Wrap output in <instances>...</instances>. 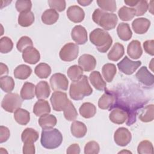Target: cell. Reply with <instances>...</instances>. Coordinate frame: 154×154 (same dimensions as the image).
<instances>
[{
    "instance_id": "6",
    "label": "cell",
    "mask_w": 154,
    "mask_h": 154,
    "mask_svg": "<svg viewBox=\"0 0 154 154\" xmlns=\"http://www.w3.org/2000/svg\"><path fill=\"white\" fill-rule=\"evenodd\" d=\"M50 101L53 109L60 112L64 109L70 100H69L66 93L55 91L52 93L50 98Z\"/></svg>"
},
{
    "instance_id": "54",
    "label": "cell",
    "mask_w": 154,
    "mask_h": 154,
    "mask_svg": "<svg viewBox=\"0 0 154 154\" xmlns=\"http://www.w3.org/2000/svg\"><path fill=\"white\" fill-rule=\"evenodd\" d=\"M80 5H82V6H87V5H90L92 2L93 1L92 0H90V1H88V0H82V1H77Z\"/></svg>"
},
{
    "instance_id": "50",
    "label": "cell",
    "mask_w": 154,
    "mask_h": 154,
    "mask_svg": "<svg viewBox=\"0 0 154 154\" xmlns=\"http://www.w3.org/2000/svg\"><path fill=\"white\" fill-rule=\"evenodd\" d=\"M144 49L146 53L153 56L154 55V40H146L143 43Z\"/></svg>"
},
{
    "instance_id": "47",
    "label": "cell",
    "mask_w": 154,
    "mask_h": 154,
    "mask_svg": "<svg viewBox=\"0 0 154 154\" xmlns=\"http://www.w3.org/2000/svg\"><path fill=\"white\" fill-rule=\"evenodd\" d=\"M100 147L99 144L94 141L88 142L84 147L85 154H97L99 152Z\"/></svg>"
},
{
    "instance_id": "34",
    "label": "cell",
    "mask_w": 154,
    "mask_h": 154,
    "mask_svg": "<svg viewBox=\"0 0 154 154\" xmlns=\"http://www.w3.org/2000/svg\"><path fill=\"white\" fill-rule=\"evenodd\" d=\"M102 72L103 77L106 82H112L117 72L116 65L112 63H106L104 64L102 69Z\"/></svg>"
},
{
    "instance_id": "37",
    "label": "cell",
    "mask_w": 154,
    "mask_h": 154,
    "mask_svg": "<svg viewBox=\"0 0 154 154\" xmlns=\"http://www.w3.org/2000/svg\"><path fill=\"white\" fill-rule=\"evenodd\" d=\"M67 73L70 79L72 81L75 82L79 80L82 78L83 76V70L80 66L73 65L68 69Z\"/></svg>"
},
{
    "instance_id": "26",
    "label": "cell",
    "mask_w": 154,
    "mask_h": 154,
    "mask_svg": "<svg viewBox=\"0 0 154 154\" xmlns=\"http://www.w3.org/2000/svg\"><path fill=\"white\" fill-rule=\"evenodd\" d=\"M124 53V46L122 44L117 42L113 45L108 54V58L111 61H117L123 56Z\"/></svg>"
},
{
    "instance_id": "29",
    "label": "cell",
    "mask_w": 154,
    "mask_h": 154,
    "mask_svg": "<svg viewBox=\"0 0 154 154\" xmlns=\"http://www.w3.org/2000/svg\"><path fill=\"white\" fill-rule=\"evenodd\" d=\"M35 85L34 84L26 82L20 90V97L23 100H30L35 96Z\"/></svg>"
},
{
    "instance_id": "33",
    "label": "cell",
    "mask_w": 154,
    "mask_h": 154,
    "mask_svg": "<svg viewBox=\"0 0 154 154\" xmlns=\"http://www.w3.org/2000/svg\"><path fill=\"white\" fill-rule=\"evenodd\" d=\"M31 68L25 64H20L16 67L14 70V76L16 78L24 80L27 79L31 74Z\"/></svg>"
},
{
    "instance_id": "21",
    "label": "cell",
    "mask_w": 154,
    "mask_h": 154,
    "mask_svg": "<svg viewBox=\"0 0 154 154\" xmlns=\"http://www.w3.org/2000/svg\"><path fill=\"white\" fill-rule=\"evenodd\" d=\"M35 93L38 99L48 98L51 93V89L46 81H40L35 87Z\"/></svg>"
},
{
    "instance_id": "51",
    "label": "cell",
    "mask_w": 154,
    "mask_h": 154,
    "mask_svg": "<svg viewBox=\"0 0 154 154\" xmlns=\"http://www.w3.org/2000/svg\"><path fill=\"white\" fill-rule=\"evenodd\" d=\"M35 146L32 143H25L23 146V153L24 154L35 153Z\"/></svg>"
},
{
    "instance_id": "13",
    "label": "cell",
    "mask_w": 154,
    "mask_h": 154,
    "mask_svg": "<svg viewBox=\"0 0 154 154\" xmlns=\"http://www.w3.org/2000/svg\"><path fill=\"white\" fill-rule=\"evenodd\" d=\"M137 80L143 84L151 87L154 84V76L152 73L149 72L146 66L141 67L135 74Z\"/></svg>"
},
{
    "instance_id": "2",
    "label": "cell",
    "mask_w": 154,
    "mask_h": 154,
    "mask_svg": "<svg viewBox=\"0 0 154 154\" xmlns=\"http://www.w3.org/2000/svg\"><path fill=\"white\" fill-rule=\"evenodd\" d=\"M92 93L93 89L88 83L86 75H83L79 80L73 82L70 84L69 95L75 100H82L85 96L91 95Z\"/></svg>"
},
{
    "instance_id": "5",
    "label": "cell",
    "mask_w": 154,
    "mask_h": 154,
    "mask_svg": "<svg viewBox=\"0 0 154 154\" xmlns=\"http://www.w3.org/2000/svg\"><path fill=\"white\" fill-rule=\"evenodd\" d=\"M22 102L23 99L18 94L9 93L4 97L1 102V106L8 112H14L21 106Z\"/></svg>"
},
{
    "instance_id": "14",
    "label": "cell",
    "mask_w": 154,
    "mask_h": 154,
    "mask_svg": "<svg viewBox=\"0 0 154 154\" xmlns=\"http://www.w3.org/2000/svg\"><path fill=\"white\" fill-rule=\"evenodd\" d=\"M71 37L78 45H84L88 40L87 30L81 25H76L73 27L71 31Z\"/></svg>"
},
{
    "instance_id": "9",
    "label": "cell",
    "mask_w": 154,
    "mask_h": 154,
    "mask_svg": "<svg viewBox=\"0 0 154 154\" xmlns=\"http://www.w3.org/2000/svg\"><path fill=\"white\" fill-rule=\"evenodd\" d=\"M50 84L54 91H66L68 88L69 81L64 74L57 73L51 77Z\"/></svg>"
},
{
    "instance_id": "23",
    "label": "cell",
    "mask_w": 154,
    "mask_h": 154,
    "mask_svg": "<svg viewBox=\"0 0 154 154\" xmlns=\"http://www.w3.org/2000/svg\"><path fill=\"white\" fill-rule=\"evenodd\" d=\"M51 112V107L48 101L44 99L38 100L34 105L33 112L36 116L49 114Z\"/></svg>"
},
{
    "instance_id": "49",
    "label": "cell",
    "mask_w": 154,
    "mask_h": 154,
    "mask_svg": "<svg viewBox=\"0 0 154 154\" xmlns=\"http://www.w3.org/2000/svg\"><path fill=\"white\" fill-rule=\"evenodd\" d=\"M10 135V132L8 128L1 126H0V143H2L7 141Z\"/></svg>"
},
{
    "instance_id": "25",
    "label": "cell",
    "mask_w": 154,
    "mask_h": 154,
    "mask_svg": "<svg viewBox=\"0 0 154 154\" xmlns=\"http://www.w3.org/2000/svg\"><path fill=\"white\" fill-rule=\"evenodd\" d=\"M57 122V118L54 115L49 114L41 116L38 119V124L43 129L53 128L56 125Z\"/></svg>"
},
{
    "instance_id": "36",
    "label": "cell",
    "mask_w": 154,
    "mask_h": 154,
    "mask_svg": "<svg viewBox=\"0 0 154 154\" xmlns=\"http://www.w3.org/2000/svg\"><path fill=\"white\" fill-rule=\"evenodd\" d=\"M34 72L40 78H47L51 73V68L48 64L41 63L35 67Z\"/></svg>"
},
{
    "instance_id": "31",
    "label": "cell",
    "mask_w": 154,
    "mask_h": 154,
    "mask_svg": "<svg viewBox=\"0 0 154 154\" xmlns=\"http://www.w3.org/2000/svg\"><path fill=\"white\" fill-rule=\"evenodd\" d=\"M14 118L19 125H26L30 120V114L27 110L19 108L14 111Z\"/></svg>"
},
{
    "instance_id": "22",
    "label": "cell",
    "mask_w": 154,
    "mask_h": 154,
    "mask_svg": "<svg viewBox=\"0 0 154 154\" xmlns=\"http://www.w3.org/2000/svg\"><path fill=\"white\" fill-rule=\"evenodd\" d=\"M127 53L130 58L132 59L139 58L142 54L143 50L141 43L138 40H132L128 45Z\"/></svg>"
},
{
    "instance_id": "11",
    "label": "cell",
    "mask_w": 154,
    "mask_h": 154,
    "mask_svg": "<svg viewBox=\"0 0 154 154\" xmlns=\"http://www.w3.org/2000/svg\"><path fill=\"white\" fill-rule=\"evenodd\" d=\"M105 93L99 98L98 101V106L102 109H112L116 105V97L113 92L105 90Z\"/></svg>"
},
{
    "instance_id": "20",
    "label": "cell",
    "mask_w": 154,
    "mask_h": 154,
    "mask_svg": "<svg viewBox=\"0 0 154 154\" xmlns=\"http://www.w3.org/2000/svg\"><path fill=\"white\" fill-rule=\"evenodd\" d=\"M89 80L92 85L96 90L103 91L106 89V84L103 79L99 71L92 72L89 75Z\"/></svg>"
},
{
    "instance_id": "41",
    "label": "cell",
    "mask_w": 154,
    "mask_h": 154,
    "mask_svg": "<svg viewBox=\"0 0 154 154\" xmlns=\"http://www.w3.org/2000/svg\"><path fill=\"white\" fill-rule=\"evenodd\" d=\"M63 112L65 119L68 121H74L78 117L77 111L70 100L63 110Z\"/></svg>"
},
{
    "instance_id": "46",
    "label": "cell",
    "mask_w": 154,
    "mask_h": 154,
    "mask_svg": "<svg viewBox=\"0 0 154 154\" xmlns=\"http://www.w3.org/2000/svg\"><path fill=\"white\" fill-rule=\"evenodd\" d=\"M15 6L18 12H26L30 11L32 7V3L31 1L28 0H18L16 2Z\"/></svg>"
},
{
    "instance_id": "53",
    "label": "cell",
    "mask_w": 154,
    "mask_h": 154,
    "mask_svg": "<svg viewBox=\"0 0 154 154\" xmlns=\"http://www.w3.org/2000/svg\"><path fill=\"white\" fill-rule=\"evenodd\" d=\"M8 69L7 65L4 64L2 63H0V75L1 77L3 75H8Z\"/></svg>"
},
{
    "instance_id": "32",
    "label": "cell",
    "mask_w": 154,
    "mask_h": 154,
    "mask_svg": "<svg viewBox=\"0 0 154 154\" xmlns=\"http://www.w3.org/2000/svg\"><path fill=\"white\" fill-rule=\"evenodd\" d=\"M38 132L35 129L30 128H26L21 134V139L23 143H34L38 139Z\"/></svg>"
},
{
    "instance_id": "16",
    "label": "cell",
    "mask_w": 154,
    "mask_h": 154,
    "mask_svg": "<svg viewBox=\"0 0 154 154\" xmlns=\"http://www.w3.org/2000/svg\"><path fill=\"white\" fill-rule=\"evenodd\" d=\"M67 16L70 21L74 23H79L84 20L85 13L80 7L72 5L67 8Z\"/></svg>"
},
{
    "instance_id": "8",
    "label": "cell",
    "mask_w": 154,
    "mask_h": 154,
    "mask_svg": "<svg viewBox=\"0 0 154 154\" xmlns=\"http://www.w3.org/2000/svg\"><path fill=\"white\" fill-rule=\"evenodd\" d=\"M141 64L140 61H132L127 56H125L122 61L117 63V67L121 72L130 75L133 74Z\"/></svg>"
},
{
    "instance_id": "28",
    "label": "cell",
    "mask_w": 154,
    "mask_h": 154,
    "mask_svg": "<svg viewBox=\"0 0 154 154\" xmlns=\"http://www.w3.org/2000/svg\"><path fill=\"white\" fill-rule=\"evenodd\" d=\"M117 33L119 37L123 41H128L132 35V31L128 23H120L117 28Z\"/></svg>"
},
{
    "instance_id": "19",
    "label": "cell",
    "mask_w": 154,
    "mask_h": 154,
    "mask_svg": "<svg viewBox=\"0 0 154 154\" xmlns=\"http://www.w3.org/2000/svg\"><path fill=\"white\" fill-rule=\"evenodd\" d=\"M124 2L131 7L135 11V16H139L143 15L146 13L148 10L149 5L146 1H134V0H128L124 1Z\"/></svg>"
},
{
    "instance_id": "43",
    "label": "cell",
    "mask_w": 154,
    "mask_h": 154,
    "mask_svg": "<svg viewBox=\"0 0 154 154\" xmlns=\"http://www.w3.org/2000/svg\"><path fill=\"white\" fill-rule=\"evenodd\" d=\"M137 152L140 154H152L153 153L152 143L148 140L141 141L137 147Z\"/></svg>"
},
{
    "instance_id": "17",
    "label": "cell",
    "mask_w": 154,
    "mask_h": 154,
    "mask_svg": "<svg viewBox=\"0 0 154 154\" xmlns=\"http://www.w3.org/2000/svg\"><path fill=\"white\" fill-rule=\"evenodd\" d=\"M79 66L85 72H90L94 70L96 66L95 58L90 54H83L78 59Z\"/></svg>"
},
{
    "instance_id": "10",
    "label": "cell",
    "mask_w": 154,
    "mask_h": 154,
    "mask_svg": "<svg viewBox=\"0 0 154 154\" xmlns=\"http://www.w3.org/2000/svg\"><path fill=\"white\" fill-rule=\"evenodd\" d=\"M114 140L116 144L120 146H127L132 140L131 132L124 127L118 128L114 135Z\"/></svg>"
},
{
    "instance_id": "45",
    "label": "cell",
    "mask_w": 154,
    "mask_h": 154,
    "mask_svg": "<svg viewBox=\"0 0 154 154\" xmlns=\"http://www.w3.org/2000/svg\"><path fill=\"white\" fill-rule=\"evenodd\" d=\"M32 41L29 37L22 36L18 40L16 44V48L19 52H22L25 48L29 46H32Z\"/></svg>"
},
{
    "instance_id": "42",
    "label": "cell",
    "mask_w": 154,
    "mask_h": 154,
    "mask_svg": "<svg viewBox=\"0 0 154 154\" xmlns=\"http://www.w3.org/2000/svg\"><path fill=\"white\" fill-rule=\"evenodd\" d=\"M97 4L101 10L106 12L109 11L110 13H113L115 12L117 9L116 2L114 0H97Z\"/></svg>"
},
{
    "instance_id": "48",
    "label": "cell",
    "mask_w": 154,
    "mask_h": 154,
    "mask_svg": "<svg viewBox=\"0 0 154 154\" xmlns=\"http://www.w3.org/2000/svg\"><path fill=\"white\" fill-rule=\"evenodd\" d=\"M48 2L49 7L57 11L61 12L66 8V3L64 0H49Z\"/></svg>"
},
{
    "instance_id": "27",
    "label": "cell",
    "mask_w": 154,
    "mask_h": 154,
    "mask_svg": "<svg viewBox=\"0 0 154 154\" xmlns=\"http://www.w3.org/2000/svg\"><path fill=\"white\" fill-rule=\"evenodd\" d=\"M59 18L58 12L52 8L46 10L42 14L41 19L43 23L46 25H52L57 22Z\"/></svg>"
},
{
    "instance_id": "7",
    "label": "cell",
    "mask_w": 154,
    "mask_h": 154,
    "mask_svg": "<svg viewBox=\"0 0 154 154\" xmlns=\"http://www.w3.org/2000/svg\"><path fill=\"white\" fill-rule=\"evenodd\" d=\"M78 46L73 43H68L61 49L59 55L61 60L69 62L75 60L78 57Z\"/></svg>"
},
{
    "instance_id": "35",
    "label": "cell",
    "mask_w": 154,
    "mask_h": 154,
    "mask_svg": "<svg viewBox=\"0 0 154 154\" xmlns=\"http://www.w3.org/2000/svg\"><path fill=\"white\" fill-rule=\"evenodd\" d=\"M34 15L32 11L22 12L18 16V23L21 26L28 27L34 23Z\"/></svg>"
},
{
    "instance_id": "40",
    "label": "cell",
    "mask_w": 154,
    "mask_h": 154,
    "mask_svg": "<svg viewBox=\"0 0 154 154\" xmlns=\"http://www.w3.org/2000/svg\"><path fill=\"white\" fill-rule=\"evenodd\" d=\"M140 120L143 122H150L153 120V105L146 106L139 115Z\"/></svg>"
},
{
    "instance_id": "24",
    "label": "cell",
    "mask_w": 154,
    "mask_h": 154,
    "mask_svg": "<svg viewBox=\"0 0 154 154\" xmlns=\"http://www.w3.org/2000/svg\"><path fill=\"white\" fill-rule=\"evenodd\" d=\"M70 131L75 137L80 138L85 135L87 128L84 123L79 121H74L71 125Z\"/></svg>"
},
{
    "instance_id": "18",
    "label": "cell",
    "mask_w": 154,
    "mask_h": 154,
    "mask_svg": "<svg viewBox=\"0 0 154 154\" xmlns=\"http://www.w3.org/2000/svg\"><path fill=\"white\" fill-rule=\"evenodd\" d=\"M150 26V21L147 18L140 17L135 19L132 23V28L136 34L146 33Z\"/></svg>"
},
{
    "instance_id": "52",
    "label": "cell",
    "mask_w": 154,
    "mask_h": 154,
    "mask_svg": "<svg viewBox=\"0 0 154 154\" xmlns=\"http://www.w3.org/2000/svg\"><path fill=\"white\" fill-rule=\"evenodd\" d=\"M66 153L68 154L75 153L79 154L80 153V147L78 144H71L67 149Z\"/></svg>"
},
{
    "instance_id": "12",
    "label": "cell",
    "mask_w": 154,
    "mask_h": 154,
    "mask_svg": "<svg viewBox=\"0 0 154 154\" xmlns=\"http://www.w3.org/2000/svg\"><path fill=\"white\" fill-rule=\"evenodd\" d=\"M114 108L109 113V119L114 123L120 125L125 122L128 119V112L119 106H114Z\"/></svg>"
},
{
    "instance_id": "1",
    "label": "cell",
    "mask_w": 154,
    "mask_h": 154,
    "mask_svg": "<svg viewBox=\"0 0 154 154\" xmlns=\"http://www.w3.org/2000/svg\"><path fill=\"white\" fill-rule=\"evenodd\" d=\"M89 38L91 43L96 46L97 51L101 53L106 52L112 43V39L109 34L101 28H96L92 31Z\"/></svg>"
},
{
    "instance_id": "15",
    "label": "cell",
    "mask_w": 154,
    "mask_h": 154,
    "mask_svg": "<svg viewBox=\"0 0 154 154\" xmlns=\"http://www.w3.org/2000/svg\"><path fill=\"white\" fill-rule=\"evenodd\" d=\"M22 58L25 63L30 64H35L40 59V52L33 46L25 48L22 52Z\"/></svg>"
},
{
    "instance_id": "30",
    "label": "cell",
    "mask_w": 154,
    "mask_h": 154,
    "mask_svg": "<svg viewBox=\"0 0 154 154\" xmlns=\"http://www.w3.org/2000/svg\"><path fill=\"white\" fill-rule=\"evenodd\" d=\"M79 111L83 117L90 119L93 117L96 113V107L90 102H85L80 106Z\"/></svg>"
},
{
    "instance_id": "44",
    "label": "cell",
    "mask_w": 154,
    "mask_h": 154,
    "mask_svg": "<svg viewBox=\"0 0 154 154\" xmlns=\"http://www.w3.org/2000/svg\"><path fill=\"white\" fill-rule=\"evenodd\" d=\"M13 48L12 40L8 37H3L0 40V52L2 54L10 52Z\"/></svg>"
},
{
    "instance_id": "38",
    "label": "cell",
    "mask_w": 154,
    "mask_h": 154,
    "mask_svg": "<svg viewBox=\"0 0 154 154\" xmlns=\"http://www.w3.org/2000/svg\"><path fill=\"white\" fill-rule=\"evenodd\" d=\"M1 88L6 93H11L14 88V81L12 77L4 76L0 78Z\"/></svg>"
},
{
    "instance_id": "39",
    "label": "cell",
    "mask_w": 154,
    "mask_h": 154,
    "mask_svg": "<svg viewBox=\"0 0 154 154\" xmlns=\"http://www.w3.org/2000/svg\"><path fill=\"white\" fill-rule=\"evenodd\" d=\"M118 15L122 20L129 21L132 20L135 16V11L133 8L123 6L119 9Z\"/></svg>"
},
{
    "instance_id": "3",
    "label": "cell",
    "mask_w": 154,
    "mask_h": 154,
    "mask_svg": "<svg viewBox=\"0 0 154 154\" xmlns=\"http://www.w3.org/2000/svg\"><path fill=\"white\" fill-rule=\"evenodd\" d=\"M92 19L94 22L105 31L114 29L118 22V18L116 14L105 11L100 8H97L94 11Z\"/></svg>"
},
{
    "instance_id": "4",
    "label": "cell",
    "mask_w": 154,
    "mask_h": 154,
    "mask_svg": "<svg viewBox=\"0 0 154 154\" xmlns=\"http://www.w3.org/2000/svg\"><path fill=\"white\" fill-rule=\"evenodd\" d=\"M63 135L56 128L43 129L40 142L42 146L48 149H54L62 143Z\"/></svg>"
}]
</instances>
